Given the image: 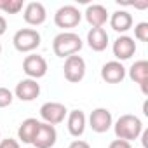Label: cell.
<instances>
[{
  "label": "cell",
  "instance_id": "12",
  "mask_svg": "<svg viewBox=\"0 0 148 148\" xmlns=\"http://www.w3.org/2000/svg\"><path fill=\"white\" fill-rule=\"evenodd\" d=\"M25 21L32 26H38L45 21L47 18V12H45V7L40 4V2H30L26 7H25Z\"/></svg>",
  "mask_w": 148,
  "mask_h": 148
},
{
  "label": "cell",
  "instance_id": "2",
  "mask_svg": "<svg viewBox=\"0 0 148 148\" xmlns=\"http://www.w3.org/2000/svg\"><path fill=\"white\" fill-rule=\"evenodd\" d=\"M141 132H143V124L136 115L125 113V115L119 117V120L115 122V134L119 139L131 143L132 139H138Z\"/></svg>",
  "mask_w": 148,
  "mask_h": 148
},
{
  "label": "cell",
  "instance_id": "24",
  "mask_svg": "<svg viewBox=\"0 0 148 148\" xmlns=\"http://www.w3.org/2000/svg\"><path fill=\"white\" fill-rule=\"evenodd\" d=\"M108 148H132V146H131V143H129V141L115 139V141H112V143H110V146H108Z\"/></svg>",
  "mask_w": 148,
  "mask_h": 148
},
{
  "label": "cell",
  "instance_id": "18",
  "mask_svg": "<svg viewBox=\"0 0 148 148\" xmlns=\"http://www.w3.org/2000/svg\"><path fill=\"white\" fill-rule=\"evenodd\" d=\"M110 25L115 32L119 33H125L127 30H131L132 26V16L127 12V11H117L112 14V19H110Z\"/></svg>",
  "mask_w": 148,
  "mask_h": 148
},
{
  "label": "cell",
  "instance_id": "10",
  "mask_svg": "<svg viewBox=\"0 0 148 148\" xmlns=\"http://www.w3.org/2000/svg\"><path fill=\"white\" fill-rule=\"evenodd\" d=\"M101 77L108 84H119L125 79V68L119 61H108L101 68Z\"/></svg>",
  "mask_w": 148,
  "mask_h": 148
},
{
  "label": "cell",
  "instance_id": "9",
  "mask_svg": "<svg viewBox=\"0 0 148 148\" xmlns=\"http://www.w3.org/2000/svg\"><path fill=\"white\" fill-rule=\"evenodd\" d=\"M89 124L94 132H106L112 127V113L106 108H96L89 117Z\"/></svg>",
  "mask_w": 148,
  "mask_h": 148
},
{
  "label": "cell",
  "instance_id": "27",
  "mask_svg": "<svg viewBox=\"0 0 148 148\" xmlns=\"http://www.w3.org/2000/svg\"><path fill=\"white\" fill-rule=\"evenodd\" d=\"M141 134H143V146L148 148V131H143Z\"/></svg>",
  "mask_w": 148,
  "mask_h": 148
},
{
  "label": "cell",
  "instance_id": "21",
  "mask_svg": "<svg viewBox=\"0 0 148 148\" xmlns=\"http://www.w3.org/2000/svg\"><path fill=\"white\" fill-rule=\"evenodd\" d=\"M134 35L141 42H148V23H139L134 28Z\"/></svg>",
  "mask_w": 148,
  "mask_h": 148
},
{
  "label": "cell",
  "instance_id": "28",
  "mask_svg": "<svg viewBox=\"0 0 148 148\" xmlns=\"http://www.w3.org/2000/svg\"><path fill=\"white\" fill-rule=\"evenodd\" d=\"M0 54H2V44H0Z\"/></svg>",
  "mask_w": 148,
  "mask_h": 148
},
{
  "label": "cell",
  "instance_id": "11",
  "mask_svg": "<svg viewBox=\"0 0 148 148\" xmlns=\"http://www.w3.org/2000/svg\"><path fill=\"white\" fill-rule=\"evenodd\" d=\"M14 94L21 99V101H33L35 98H38L40 94V86L37 84V80L33 79H25L16 86Z\"/></svg>",
  "mask_w": 148,
  "mask_h": 148
},
{
  "label": "cell",
  "instance_id": "16",
  "mask_svg": "<svg viewBox=\"0 0 148 148\" xmlns=\"http://www.w3.org/2000/svg\"><path fill=\"white\" fill-rule=\"evenodd\" d=\"M87 44L92 51L101 52L108 45V33L105 28H91L87 33Z\"/></svg>",
  "mask_w": 148,
  "mask_h": 148
},
{
  "label": "cell",
  "instance_id": "23",
  "mask_svg": "<svg viewBox=\"0 0 148 148\" xmlns=\"http://www.w3.org/2000/svg\"><path fill=\"white\" fill-rule=\"evenodd\" d=\"M0 148H19V143L12 138H7V139L0 141Z\"/></svg>",
  "mask_w": 148,
  "mask_h": 148
},
{
  "label": "cell",
  "instance_id": "20",
  "mask_svg": "<svg viewBox=\"0 0 148 148\" xmlns=\"http://www.w3.org/2000/svg\"><path fill=\"white\" fill-rule=\"evenodd\" d=\"M23 9L21 0H0V11L9 12V14H18Z\"/></svg>",
  "mask_w": 148,
  "mask_h": 148
},
{
  "label": "cell",
  "instance_id": "19",
  "mask_svg": "<svg viewBox=\"0 0 148 148\" xmlns=\"http://www.w3.org/2000/svg\"><path fill=\"white\" fill-rule=\"evenodd\" d=\"M38 125H40V122L37 119H26V120H23V124L18 129L19 139L23 143H33V138H35L37 131H38Z\"/></svg>",
  "mask_w": 148,
  "mask_h": 148
},
{
  "label": "cell",
  "instance_id": "8",
  "mask_svg": "<svg viewBox=\"0 0 148 148\" xmlns=\"http://www.w3.org/2000/svg\"><path fill=\"white\" fill-rule=\"evenodd\" d=\"M56 139H58V132H56L54 125H49L45 122L44 124L40 122L38 131H37L32 145H35L37 148H51V146H54Z\"/></svg>",
  "mask_w": 148,
  "mask_h": 148
},
{
  "label": "cell",
  "instance_id": "5",
  "mask_svg": "<svg viewBox=\"0 0 148 148\" xmlns=\"http://www.w3.org/2000/svg\"><path fill=\"white\" fill-rule=\"evenodd\" d=\"M54 23L59 28H75L80 23V11L73 5H63L56 11Z\"/></svg>",
  "mask_w": 148,
  "mask_h": 148
},
{
  "label": "cell",
  "instance_id": "17",
  "mask_svg": "<svg viewBox=\"0 0 148 148\" xmlns=\"http://www.w3.org/2000/svg\"><path fill=\"white\" fill-rule=\"evenodd\" d=\"M68 131L71 136H82L86 131V115L82 110H73L68 115Z\"/></svg>",
  "mask_w": 148,
  "mask_h": 148
},
{
  "label": "cell",
  "instance_id": "14",
  "mask_svg": "<svg viewBox=\"0 0 148 148\" xmlns=\"http://www.w3.org/2000/svg\"><path fill=\"white\" fill-rule=\"evenodd\" d=\"M129 75H131V79H132L136 84L141 86L143 94H148V89H146V84H148V63H146L145 59L136 61V63L131 66Z\"/></svg>",
  "mask_w": 148,
  "mask_h": 148
},
{
  "label": "cell",
  "instance_id": "26",
  "mask_svg": "<svg viewBox=\"0 0 148 148\" xmlns=\"http://www.w3.org/2000/svg\"><path fill=\"white\" fill-rule=\"evenodd\" d=\"M5 30H7V21H5L4 16H0V35H4Z\"/></svg>",
  "mask_w": 148,
  "mask_h": 148
},
{
  "label": "cell",
  "instance_id": "13",
  "mask_svg": "<svg viewBox=\"0 0 148 148\" xmlns=\"http://www.w3.org/2000/svg\"><path fill=\"white\" fill-rule=\"evenodd\" d=\"M136 52V42L131 38V37H119L115 42H113V54L117 59L124 61V59H129L132 54Z\"/></svg>",
  "mask_w": 148,
  "mask_h": 148
},
{
  "label": "cell",
  "instance_id": "15",
  "mask_svg": "<svg viewBox=\"0 0 148 148\" xmlns=\"http://www.w3.org/2000/svg\"><path fill=\"white\" fill-rule=\"evenodd\" d=\"M86 19L87 23L92 26V28H103V25L108 21V12L103 5L99 4H94V5H89L87 11H86Z\"/></svg>",
  "mask_w": 148,
  "mask_h": 148
},
{
  "label": "cell",
  "instance_id": "25",
  "mask_svg": "<svg viewBox=\"0 0 148 148\" xmlns=\"http://www.w3.org/2000/svg\"><path fill=\"white\" fill-rule=\"evenodd\" d=\"M68 148H91V145L87 141H82V139H75V141H71Z\"/></svg>",
  "mask_w": 148,
  "mask_h": 148
},
{
  "label": "cell",
  "instance_id": "22",
  "mask_svg": "<svg viewBox=\"0 0 148 148\" xmlns=\"http://www.w3.org/2000/svg\"><path fill=\"white\" fill-rule=\"evenodd\" d=\"M12 103V92L7 87H0V108H5Z\"/></svg>",
  "mask_w": 148,
  "mask_h": 148
},
{
  "label": "cell",
  "instance_id": "6",
  "mask_svg": "<svg viewBox=\"0 0 148 148\" xmlns=\"http://www.w3.org/2000/svg\"><path fill=\"white\" fill-rule=\"evenodd\" d=\"M68 110L64 105L61 103H56V101H49V103H44L42 108H40V117L44 119L45 124L49 125H56V124H61L66 117Z\"/></svg>",
  "mask_w": 148,
  "mask_h": 148
},
{
  "label": "cell",
  "instance_id": "1",
  "mask_svg": "<svg viewBox=\"0 0 148 148\" xmlns=\"http://www.w3.org/2000/svg\"><path fill=\"white\" fill-rule=\"evenodd\" d=\"M82 49V38L73 32H63L54 37L52 40V51L58 58H68L77 54Z\"/></svg>",
  "mask_w": 148,
  "mask_h": 148
},
{
  "label": "cell",
  "instance_id": "4",
  "mask_svg": "<svg viewBox=\"0 0 148 148\" xmlns=\"http://www.w3.org/2000/svg\"><path fill=\"white\" fill-rule=\"evenodd\" d=\"M63 71H64V79L68 82H80L86 75V61L77 54L68 56L64 61Z\"/></svg>",
  "mask_w": 148,
  "mask_h": 148
},
{
  "label": "cell",
  "instance_id": "3",
  "mask_svg": "<svg viewBox=\"0 0 148 148\" xmlns=\"http://www.w3.org/2000/svg\"><path fill=\"white\" fill-rule=\"evenodd\" d=\"M12 42L19 52H30L40 45V33L33 28H23V30L16 32Z\"/></svg>",
  "mask_w": 148,
  "mask_h": 148
},
{
  "label": "cell",
  "instance_id": "7",
  "mask_svg": "<svg viewBox=\"0 0 148 148\" xmlns=\"http://www.w3.org/2000/svg\"><path fill=\"white\" fill-rule=\"evenodd\" d=\"M23 70H25L26 75L30 79H33V80L42 79L47 73V61L42 56H38V54H30L23 61Z\"/></svg>",
  "mask_w": 148,
  "mask_h": 148
}]
</instances>
